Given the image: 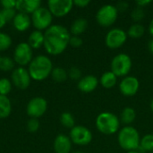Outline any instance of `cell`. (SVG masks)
I'll return each mask as SVG.
<instances>
[{
  "label": "cell",
  "mask_w": 153,
  "mask_h": 153,
  "mask_svg": "<svg viewBox=\"0 0 153 153\" xmlns=\"http://www.w3.org/2000/svg\"><path fill=\"white\" fill-rule=\"evenodd\" d=\"M53 15L47 7H39L31 14V23L37 30H46L51 26Z\"/></svg>",
  "instance_id": "cell-7"
},
{
  "label": "cell",
  "mask_w": 153,
  "mask_h": 153,
  "mask_svg": "<svg viewBox=\"0 0 153 153\" xmlns=\"http://www.w3.org/2000/svg\"><path fill=\"white\" fill-rule=\"evenodd\" d=\"M60 123L65 128L72 129L73 127L75 126H74V124H75L74 117L69 112H64V113L61 114V116H60Z\"/></svg>",
  "instance_id": "cell-27"
},
{
  "label": "cell",
  "mask_w": 153,
  "mask_h": 153,
  "mask_svg": "<svg viewBox=\"0 0 153 153\" xmlns=\"http://www.w3.org/2000/svg\"><path fill=\"white\" fill-rule=\"evenodd\" d=\"M72 141L65 134H58L54 141V151L56 153H70L72 150Z\"/></svg>",
  "instance_id": "cell-17"
},
{
  "label": "cell",
  "mask_w": 153,
  "mask_h": 153,
  "mask_svg": "<svg viewBox=\"0 0 153 153\" xmlns=\"http://www.w3.org/2000/svg\"><path fill=\"white\" fill-rule=\"evenodd\" d=\"M13 83L6 78L0 79V95L7 96L12 91Z\"/></svg>",
  "instance_id": "cell-29"
},
{
  "label": "cell",
  "mask_w": 153,
  "mask_h": 153,
  "mask_svg": "<svg viewBox=\"0 0 153 153\" xmlns=\"http://www.w3.org/2000/svg\"><path fill=\"white\" fill-rule=\"evenodd\" d=\"M70 31L63 25H51L44 32V48L52 56L62 54L69 45Z\"/></svg>",
  "instance_id": "cell-1"
},
{
  "label": "cell",
  "mask_w": 153,
  "mask_h": 153,
  "mask_svg": "<svg viewBox=\"0 0 153 153\" xmlns=\"http://www.w3.org/2000/svg\"><path fill=\"white\" fill-rule=\"evenodd\" d=\"M96 127L103 134L110 135L116 134L119 130L120 120L111 112H102L96 118Z\"/></svg>",
  "instance_id": "cell-4"
},
{
  "label": "cell",
  "mask_w": 153,
  "mask_h": 153,
  "mask_svg": "<svg viewBox=\"0 0 153 153\" xmlns=\"http://www.w3.org/2000/svg\"><path fill=\"white\" fill-rule=\"evenodd\" d=\"M144 17H145V12L143 8L136 6L131 13V18L134 22H135V23H139V22L143 20Z\"/></svg>",
  "instance_id": "cell-31"
},
{
  "label": "cell",
  "mask_w": 153,
  "mask_h": 153,
  "mask_svg": "<svg viewBox=\"0 0 153 153\" xmlns=\"http://www.w3.org/2000/svg\"><path fill=\"white\" fill-rule=\"evenodd\" d=\"M33 59V51L28 42L19 43L13 52V61L20 66L23 67L27 65H30Z\"/></svg>",
  "instance_id": "cell-8"
},
{
  "label": "cell",
  "mask_w": 153,
  "mask_h": 153,
  "mask_svg": "<svg viewBox=\"0 0 153 153\" xmlns=\"http://www.w3.org/2000/svg\"><path fill=\"white\" fill-rule=\"evenodd\" d=\"M116 7H117L118 12H126L128 9L129 4L126 1H119L116 4Z\"/></svg>",
  "instance_id": "cell-37"
},
{
  "label": "cell",
  "mask_w": 153,
  "mask_h": 153,
  "mask_svg": "<svg viewBox=\"0 0 153 153\" xmlns=\"http://www.w3.org/2000/svg\"><path fill=\"white\" fill-rule=\"evenodd\" d=\"M139 149L142 152H153V134H145L140 142V147Z\"/></svg>",
  "instance_id": "cell-25"
},
{
  "label": "cell",
  "mask_w": 153,
  "mask_h": 153,
  "mask_svg": "<svg viewBox=\"0 0 153 153\" xmlns=\"http://www.w3.org/2000/svg\"><path fill=\"white\" fill-rule=\"evenodd\" d=\"M100 83L105 89H112L117 82V76L111 71L105 72L100 78Z\"/></svg>",
  "instance_id": "cell-20"
},
{
  "label": "cell",
  "mask_w": 153,
  "mask_h": 153,
  "mask_svg": "<svg viewBox=\"0 0 153 153\" xmlns=\"http://www.w3.org/2000/svg\"><path fill=\"white\" fill-rule=\"evenodd\" d=\"M90 3H91L90 0H74V5H76L77 7H80V8H84L88 4H90Z\"/></svg>",
  "instance_id": "cell-38"
},
{
  "label": "cell",
  "mask_w": 153,
  "mask_h": 153,
  "mask_svg": "<svg viewBox=\"0 0 153 153\" xmlns=\"http://www.w3.org/2000/svg\"><path fill=\"white\" fill-rule=\"evenodd\" d=\"M118 17V11L116 5L107 4L102 5L96 13V20L102 27H110Z\"/></svg>",
  "instance_id": "cell-6"
},
{
  "label": "cell",
  "mask_w": 153,
  "mask_h": 153,
  "mask_svg": "<svg viewBox=\"0 0 153 153\" xmlns=\"http://www.w3.org/2000/svg\"><path fill=\"white\" fill-rule=\"evenodd\" d=\"M11 45L12 38L8 34L0 31V52L8 49L11 47Z\"/></svg>",
  "instance_id": "cell-30"
},
{
  "label": "cell",
  "mask_w": 153,
  "mask_h": 153,
  "mask_svg": "<svg viewBox=\"0 0 153 153\" xmlns=\"http://www.w3.org/2000/svg\"><path fill=\"white\" fill-rule=\"evenodd\" d=\"M51 77L56 82H63L66 81L68 77V72L62 67H56L52 70Z\"/></svg>",
  "instance_id": "cell-26"
},
{
  "label": "cell",
  "mask_w": 153,
  "mask_h": 153,
  "mask_svg": "<svg viewBox=\"0 0 153 153\" xmlns=\"http://www.w3.org/2000/svg\"><path fill=\"white\" fill-rule=\"evenodd\" d=\"M135 4H136V6L143 8V7L147 6L148 4H152V1L151 0H138L135 2Z\"/></svg>",
  "instance_id": "cell-39"
},
{
  "label": "cell",
  "mask_w": 153,
  "mask_h": 153,
  "mask_svg": "<svg viewBox=\"0 0 153 153\" xmlns=\"http://www.w3.org/2000/svg\"><path fill=\"white\" fill-rule=\"evenodd\" d=\"M0 4L4 7V9L15 8V6H16V1H14V0H2L0 2Z\"/></svg>",
  "instance_id": "cell-36"
},
{
  "label": "cell",
  "mask_w": 153,
  "mask_h": 153,
  "mask_svg": "<svg viewBox=\"0 0 153 153\" xmlns=\"http://www.w3.org/2000/svg\"><path fill=\"white\" fill-rule=\"evenodd\" d=\"M127 32L121 28H114L108 31L105 37V43L108 48L117 49L121 48L127 39Z\"/></svg>",
  "instance_id": "cell-9"
},
{
  "label": "cell",
  "mask_w": 153,
  "mask_h": 153,
  "mask_svg": "<svg viewBox=\"0 0 153 153\" xmlns=\"http://www.w3.org/2000/svg\"><path fill=\"white\" fill-rule=\"evenodd\" d=\"M28 44L32 49H38L41 48L44 45V33H42V31L40 30H33L29 36Z\"/></svg>",
  "instance_id": "cell-21"
},
{
  "label": "cell",
  "mask_w": 153,
  "mask_h": 153,
  "mask_svg": "<svg viewBox=\"0 0 153 153\" xmlns=\"http://www.w3.org/2000/svg\"><path fill=\"white\" fill-rule=\"evenodd\" d=\"M48 108V102L42 97L32 98L27 104L26 112L30 118H39L42 117Z\"/></svg>",
  "instance_id": "cell-11"
},
{
  "label": "cell",
  "mask_w": 153,
  "mask_h": 153,
  "mask_svg": "<svg viewBox=\"0 0 153 153\" xmlns=\"http://www.w3.org/2000/svg\"><path fill=\"white\" fill-rule=\"evenodd\" d=\"M72 153H85V152H82V151H74V152H73Z\"/></svg>",
  "instance_id": "cell-45"
},
{
  "label": "cell",
  "mask_w": 153,
  "mask_h": 153,
  "mask_svg": "<svg viewBox=\"0 0 153 153\" xmlns=\"http://www.w3.org/2000/svg\"><path fill=\"white\" fill-rule=\"evenodd\" d=\"M53 64L49 57L44 55H39L31 60L29 65V74L32 80L41 82L51 75Z\"/></svg>",
  "instance_id": "cell-2"
},
{
  "label": "cell",
  "mask_w": 153,
  "mask_h": 153,
  "mask_svg": "<svg viewBox=\"0 0 153 153\" xmlns=\"http://www.w3.org/2000/svg\"><path fill=\"white\" fill-rule=\"evenodd\" d=\"M41 7V2L39 0H17L15 9L19 13H23L26 14H32Z\"/></svg>",
  "instance_id": "cell-16"
},
{
  "label": "cell",
  "mask_w": 153,
  "mask_h": 153,
  "mask_svg": "<svg viewBox=\"0 0 153 153\" xmlns=\"http://www.w3.org/2000/svg\"><path fill=\"white\" fill-rule=\"evenodd\" d=\"M151 153H153V152H151Z\"/></svg>",
  "instance_id": "cell-47"
},
{
  "label": "cell",
  "mask_w": 153,
  "mask_h": 153,
  "mask_svg": "<svg viewBox=\"0 0 153 153\" xmlns=\"http://www.w3.org/2000/svg\"><path fill=\"white\" fill-rule=\"evenodd\" d=\"M100 83L99 79L94 75H86L82 77L78 82V89L83 93L92 92L98 87Z\"/></svg>",
  "instance_id": "cell-15"
},
{
  "label": "cell",
  "mask_w": 153,
  "mask_h": 153,
  "mask_svg": "<svg viewBox=\"0 0 153 153\" xmlns=\"http://www.w3.org/2000/svg\"><path fill=\"white\" fill-rule=\"evenodd\" d=\"M6 22H6V20L4 19V15H3V13H2V11H0V29H2V28L5 25Z\"/></svg>",
  "instance_id": "cell-40"
},
{
  "label": "cell",
  "mask_w": 153,
  "mask_h": 153,
  "mask_svg": "<svg viewBox=\"0 0 153 153\" xmlns=\"http://www.w3.org/2000/svg\"><path fill=\"white\" fill-rule=\"evenodd\" d=\"M13 27L18 31L27 30L31 24V18L23 13H17L15 17L13 20Z\"/></svg>",
  "instance_id": "cell-18"
},
{
  "label": "cell",
  "mask_w": 153,
  "mask_h": 153,
  "mask_svg": "<svg viewBox=\"0 0 153 153\" xmlns=\"http://www.w3.org/2000/svg\"><path fill=\"white\" fill-rule=\"evenodd\" d=\"M135 118H136L135 110L131 107H126L121 111L119 120H120V122L126 125V126H130L132 123H134Z\"/></svg>",
  "instance_id": "cell-22"
},
{
  "label": "cell",
  "mask_w": 153,
  "mask_h": 153,
  "mask_svg": "<svg viewBox=\"0 0 153 153\" xmlns=\"http://www.w3.org/2000/svg\"><path fill=\"white\" fill-rule=\"evenodd\" d=\"M148 49H149L150 53L153 55V38L151 39L148 42Z\"/></svg>",
  "instance_id": "cell-41"
},
{
  "label": "cell",
  "mask_w": 153,
  "mask_h": 153,
  "mask_svg": "<svg viewBox=\"0 0 153 153\" xmlns=\"http://www.w3.org/2000/svg\"><path fill=\"white\" fill-rule=\"evenodd\" d=\"M117 141L120 147L127 152L137 151L140 147L141 137L139 132L133 126H127L123 127L117 136Z\"/></svg>",
  "instance_id": "cell-3"
},
{
  "label": "cell",
  "mask_w": 153,
  "mask_h": 153,
  "mask_svg": "<svg viewBox=\"0 0 153 153\" xmlns=\"http://www.w3.org/2000/svg\"><path fill=\"white\" fill-rule=\"evenodd\" d=\"M2 13L4 17V19L6 20V22H10L12 20H13V18L15 17V15L17 14L16 13V9L15 8H10V9H3L2 10Z\"/></svg>",
  "instance_id": "cell-34"
},
{
  "label": "cell",
  "mask_w": 153,
  "mask_h": 153,
  "mask_svg": "<svg viewBox=\"0 0 153 153\" xmlns=\"http://www.w3.org/2000/svg\"><path fill=\"white\" fill-rule=\"evenodd\" d=\"M12 112V103L7 96L0 95V118H6Z\"/></svg>",
  "instance_id": "cell-23"
},
{
  "label": "cell",
  "mask_w": 153,
  "mask_h": 153,
  "mask_svg": "<svg viewBox=\"0 0 153 153\" xmlns=\"http://www.w3.org/2000/svg\"><path fill=\"white\" fill-rule=\"evenodd\" d=\"M110 66L111 72L117 77H126L132 69L133 62L127 54L120 53L113 57Z\"/></svg>",
  "instance_id": "cell-5"
},
{
  "label": "cell",
  "mask_w": 153,
  "mask_h": 153,
  "mask_svg": "<svg viewBox=\"0 0 153 153\" xmlns=\"http://www.w3.org/2000/svg\"><path fill=\"white\" fill-rule=\"evenodd\" d=\"M83 43V40L79 36H71L69 40V45L73 48H80Z\"/></svg>",
  "instance_id": "cell-35"
},
{
  "label": "cell",
  "mask_w": 153,
  "mask_h": 153,
  "mask_svg": "<svg viewBox=\"0 0 153 153\" xmlns=\"http://www.w3.org/2000/svg\"><path fill=\"white\" fill-rule=\"evenodd\" d=\"M149 32L153 37V18L152 19V21H151V22L149 24Z\"/></svg>",
  "instance_id": "cell-42"
},
{
  "label": "cell",
  "mask_w": 153,
  "mask_h": 153,
  "mask_svg": "<svg viewBox=\"0 0 153 153\" xmlns=\"http://www.w3.org/2000/svg\"><path fill=\"white\" fill-rule=\"evenodd\" d=\"M14 61L9 56H2L0 58V71L10 72L13 71Z\"/></svg>",
  "instance_id": "cell-28"
},
{
  "label": "cell",
  "mask_w": 153,
  "mask_h": 153,
  "mask_svg": "<svg viewBox=\"0 0 153 153\" xmlns=\"http://www.w3.org/2000/svg\"><path fill=\"white\" fill-rule=\"evenodd\" d=\"M140 89V82L135 76H126L119 83L120 92L126 97L134 96Z\"/></svg>",
  "instance_id": "cell-14"
},
{
  "label": "cell",
  "mask_w": 153,
  "mask_h": 153,
  "mask_svg": "<svg viewBox=\"0 0 153 153\" xmlns=\"http://www.w3.org/2000/svg\"><path fill=\"white\" fill-rule=\"evenodd\" d=\"M126 153H141L140 152H138V151H132V152H127Z\"/></svg>",
  "instance_id": "cell-44"
},
{
  "label": "cell",
  "mask_w": 153,
  "mask_h": 153,
  "mask_svg": "<svg viewBox=\"0 0 153 153\" xmlns=\"http://www.w3.org/2000/svg\"><path fill=\"white\" fill-rule=\"evenodd\" d=\"M74 6L72 0H49L48 1V8L56 17H64L68 14Z\"/></svg>",
  "instance_id": "cell-12"
},
{
  "label": "cell",
  "mask_w": 153,
  "mask_h": 153,
  "mask_svg": "<svg viewBox=\"0 0 153 153\" xmlns=\"http://www.w3.org/2000/svg\"><path fill=\"white\" fill-rule=\"evenodd\" d=\"M69 137L73 143L80 146H85L91 143L92 140V134L86 126H75L71 129Z\"/></svg>",
  "instance_id": "cell-10"
},
{
  "label": "cell",
  "mask_w": 153,
  "mask_h": 153,
  "mask_svg": "<svg viewBox=\"0 0 153 153\" xmlns=\"http://www.w3.org/2000/svg\"><path fill=\"white\" fill-rule=\"evenodd\" d=\"M39 121L37 118H30L27 123V129L30 133H35L39 128Z\"/></svg>",
  "instance_id": "cell-33"
},
{
  "label": "cell",
  "mask_w": 153,
  "mask_h": 153,
  "mask_svg": "<svg viewBox=\"0 0 153 153\" xmlns=\"http://www.w3.org/2000/svg\"><path fill=\"white\" fill-rule=\"evenodd\" d=\"M88 21L85 18L80 17L75 19L70 28V32L73 34V36H79L82 34L88 28Z\"/></svg>",
  "instance_id": "cell-19"
},
{
  "label": "cell",
  "mask_w": 153,
  "mask_h": 153,
  "mask_svg": "<svg viewBox=\"0 0 153 153\" xmlns=\"http://www.w3.org/2000/svg\"><path fill=\"white\" fill-rule=\"evenodd\" d=\"M12 83L20 90H26L30 84V75L29 71L24 67H18L13 69L11 74Z\"/></svg>",
  "instance_id": "cell-13"
},
{
  "label": "cell",
  "mask_w": 153,
  "mask_h": 153,
  "mask_svg": "<svg viewBox=\"0 0 153 153\" xmlns=\"http://www.w3.org/2000/svg\"><path fill=\"white\" fill-rule=\"evenodd\" d=\"M150 107H151V109H152V112H153V99H152V101H151Z\"/></svg>",
  "instance_id": "cell-43"
},
{
  "label": "cell",
  "mask_w": 153,
  "mask_h": 153,
  "mask_svg": "<svg viewBox=\"0 0 153 153\" xmlns=\"http://www.w3.org/2000/svg\"><path fill=\"white\" fill-rule=\"evenodd\" d=\"M1 57H2V56H0V58H1Z\"/></svg>",
  "instance_id": "cell-46"
},
{
  "label": "cell",
  "mask_w": 153,
  "mask_h": 153,
  "mask_svg": "<svg viewBox=\"0 0 153 153\" xmlns=\"http://www.w3.org/2000/svg\"><path fill=\"white\" fill-rule=\"evenodd\" d=\"M145 32V28L143 24L139 23H134L132 24L128 30H127V36L133 39H139L143 36Z\"/></svg>",
  "instance_id": "cell-24"
},
{
  "label": "cell",
  "mask_w": 153,
  "mask_h": 153,
  "mask_svg": "<svg viewBox=\"0 0 153 153\" xmlns=\"http://www.w3.org/2000/svg\"><path fill=\"white\" fill-rule=\"evenodd\" d=\"M68 77H70L74 81L80 80L82 78V71L80 68L76 66H73L68 71Z\"/></svg>",
  "instance_id": "cell-32"
}]
</instances>
